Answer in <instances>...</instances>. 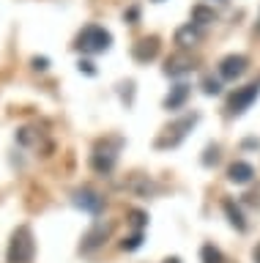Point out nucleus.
<instances>
[{
	"instance_id": "f257e3e1",
	"label": "nucleus",
	"mask_w": 260,
	"mask_h": 263,
	"mask_svg": "<svg viewBox=\"0 0 260 263\" xmlns=\"http://www.w3.org/2000/svg\"><path fill=\"white\" fill-rule=\"evenodd\" d=\"M79 52L85 55H99V52H107L112 47V33L104 30L102 25H85L77 36V44H74Z\"/></svg>"
},
{
	"instance_id": "f03ea898",
	"label": "nucleus",
	"mask_w": 260,
	"mask_h": 263,
	"mask_svg": "<svg viewBox=\"0 0 260 263\" xmlns=\"http://www.w3.org/2000/svg\"><path fill=\"white\" fill-rule=\"evenodd\" d=\"M33 255H36L33 233H30L28 225H19L9 244V263H33Z\"/></svg>"
},
{
	"instance_id": "7ed1b4c3",
	"label": "nucleus",
	"mask_w": 260,
	"mask_h": 263,
	"mask_svg": "<svg viewBox=\"0 0 260 263\" xmlns=\"http://www.w3.org/2000/svg\"><path fill=\"white\" fill-rule=\"evenodd\" d=\"M197 121H200V115L192 112V115H184V118H178L175 123H170V126L165 129V135L156 140V148H175V145H181L184 137L189 135L192 126H194Z\"/></svg>"
},
{
	"instance_id": "20e7f679",
	"label": "nucleus",
	"mask_w": 260,
	"mask_h": 263,
	"mask_svg": "<svg viewBox=\"0 0 260 263\" xmlns=\"http://www.w3.org/2000/svg\"><path fill=\"white\" fill-rule=\"evenodd\" d=\"M121 145H124V140H104V143H99L91 154V167L96 173H110L118 162Z\"/></svg>"
},
{
	"instance_id": "39448f33",
	"label": "nucleus",
	"mask_w": 260,
	"mask_h": 263,
	"mask_svg": "<svg viewBox=\"0 0 260 263\" xmlns=\"http://www.w3.org/2000/svg\"><path fill=\"white\" fill-rule=\"evenodd\" d=\"M112 233V222L110 219H96L91 230L83 236V241H79V252H93V250H99V247L110 238Z\"/></svg>"
},
{
	"instance_id": "423d86ee",
	"label": "nucleus",
	"mask_w": 260,
	"mask_h": 263,
	"mask_svg": "<svg viewBox=\"0 0 260 263\" xmlns=\"http://www.w3.org/2000/svg\"><path fill=\"white\" fill-rule=\"evenodd\" d=\"M257 96H260V82H249V85L238 88V90H235V93L230 96V102H227V112H230V115L247 112Z\"/></svg>"
},
{
	"instance_id": "0eeeda50",
	"label": "nucleus",
	"mask_w": 260,
	"mask_h": 263,
	"mask_svg": "<svg viewBox=\"0 0 260 263\" xmlns=\"http://www.w3.org/2000/svg\"><path fill=\"white\" fill-rule=\"evenodd\" d=\"M247 69H249L247 55H227L219 61V77L222 80H238V77H244Z\"/></svg>"
},
{
	"instance_id": "6e6552de",
	"label": "nucleus",
	"mask_w": 260,
	"mask_h": 263,
	"mask_svg": "<svg viewBox=\"0 0 260 263\" xmlns=\"http://www.w3.org/2000/svg\"><path fill=\"white\" fill-rule=\"evenodd\" d=\"M162 71H165L167 77H186V74L194 71V61H192V55H186V52H175L165 61V69Z\"/></svg>"
},
{
	"instance_id": "1a4fd4ad",
	"label": "nucleus",
	"mask_w": 260,
	"mask_h": 263,
	"mask_svg": "<svg viewBox=\"0 0 260 263\" xmlns=\"http://www.w3.org/2000/svg\"><path fill=\"white\" fill-rule=\"evenodd\" d=\"M74 205H77V209H83V211H88V214H99L104 209V197L99 192H93V189L83 186V189H77V192H74Z\"/></svg>"
},
{
	"instance_id": "9d476101",
	"label": "nucleus",
	"mask_w": 260,
	"mask_h": 263,
	"mask_svg": "<svg viewBox=\"0 0 260 263\" xmlns=\"http://www.w3.org/2000/svg\"><path fill=\"white\" fill-rule=\"evenodd\" d=\"M132 55L137 63H148L159 55V39L156 36H148V39H140L137 44L132 47Z\"/></svg>"
},
{
	"instance_id": "9b49d317",
	"label": "nucleus",
	"mask_w": 260,
	"mask_h": 263,
	"mask_svg": "<svg viewBox=\"0 0 260 263\" xmlns=\"http://www.w3.org/2000/svg\"><path fill=\"white\" fill-rule=\"evenodd\" d=\"M189 93H192V88L186 85V82H178V85H173L170 88V93L165 96V110H170V112H175V110H181V107L186 104V99H189Z\"/></svg>"
},
{
	"instance_id": "f8f14e48",
	"label": "nucleus",
	"mask_w": 260,
	"mask_h": 263,
	"mask_svg": "<svg viewBox=\"0 0 260 263\" xmlns=\"http://www.w3.org/2000/svg\"><path fill=\"white\" fill-rule=\"evenodd\" d=\"M200 39H203V30L197 28V25H192V22H186V25H181V28L175 30V44L184 47V49L197 47Z\"/></svg>"
},
{
	"instance_id": "ddd939ff",
	"label": "nucleus",
	"mask_w": 260,
	"mask_h": 263,
	"mask_svg": "<svg viewBox=\"0 0 260 263\" xmlns=\"http://www.w3.org/2000/svg\"><path fill=\"white\" fill-rule=\"evenodd\" d=\"M252 178H255V167H252L249 162H233L230 167H227V181H230V184L244 186V184H249Z\"/></svg>"
},
{
	"instance_id": "4468645a",
	"label": "nucleus",
	"mask_w": 260,
	"mask_h": 263,
	"mask_svg": "<svg viewBox=\"0 0 260 263\" xmlns=\"http://www.w3.org/2000/svg\"><path fill=\"white\" fill-rule=\"evenodd\" d=\"M216 22V11L206 3H197L192 6V25H197V28H206V25H214Z\"/></svg>"
},
{
	"instance_id": "2eb2a0df",
	"label": "nucleus",
	"mask_w": 260,
	"mask_h": 263,
	"mask_svg": "<svg viewBox=\"0 0 260 263\" xmlns=\"http://www.w3.org/2000/svg\"><path fill=\"white\" fill-rule=\"evenodd\" d=\"M222 209H225V214H227V222H230V225L238 230V233H244V230H247V219H244V214H241L238 205H235L230 197H227V200H222Z\"/></svg>"
},
{
	"instance_id": "dca6fc26",
	"label": "nucleus",
	"mask_w": 260,
	"mask_h": 263,
	"mask_svg": "<svg viewBox=\"0 0 260 263\" xmlns=\"http://www.w3.org/2000/svg\"><path fill=\"white\" fill-rule=\"evenodd\" d=\"M200 258H203V263H225L222 250H219V247H214V244H203Z\"/></svg>"
},
{
	"instance_id": "f3484780",
	"label": "nucleus",
	"mask_w": 260,
	"mask_h": 263,
	"mask_svg": "<svg viewBox=\"0 0 260 263\" xmlns=\"http://www.w3.org/2000/svg\"><path fill=\"white\" fill-rule=\"evenodd\" d=\"M143 238H145L143 230H134V233L129 236V238H124V241H121V250H124V252H134V250H140Z\"/></svg>"
},
{
	"instance_id": "a211bd4d",
	"label": "nucleus",
	"mask_w": 260,
	"mask_h": 263,
	"mask_svg": "<svg viewBox=\"0 0 260 263\" xmlns=\"http://www.w3.org/2000/svg\"><path fill=\"white\" fill-rule=\"evenodd\" d=\"M203 93H206V96H219V93H222V82L214 80V77H206V80H203Z\"/></svg>"
},
{
	"instance_id": "6ab92c4d",
	"label": "nucleus",
	"mask_w": 260,
	"mask_h": 263,
	"mask_svg": "<svg viewBox=\"0 0 260 263\" xmlns=\"http://www.w3.org/2000/svg\"><path fill=\"white\" fill-rule=\"evenodd\" d=\"M219 162V145H208L206 151H203V164L206 167H211V164Z\"/></svg>"
},
{
	"instance_id": "aec40b11",
	"label": "nucleus",
	"mask_w": 260,
	"mask_h": 263,
	"mask_svg": "<svg viewBox=\"0 0 260 263\" xmlns=\"http://www.w3.org/2000/svg\"><path fill=\"white\" fill-rule=\"evenodd\" d=\"M17 140H19L22 145H30V143H36V140H38V135H36L33 129H28V126H25V129H19V132H17Z\"/></svg>"
},
{
	"instance_id": "412c9836",
	"label": "nucleus",
	"mask_w": 260,
	"mask_h": 263,
	"mask_svg": "<svg viewBox=\"0 0 260 263\" xmlns=\"http://www.w3.org/2000/svg\"><path fill=\"white\" fill-rule=\"evenodd\" d=\"M129 222H132V225H134L137 230H143V228H145V222H148V217H145L143 211L132 209V211H129Z\"/></svg>"
},
{
	"instance_id": "4be33fe9",
	"label": "nucleus",
	"mask_w": 260,
	"mask_h": 263,
	"mask_svg": "<svg viewBox=\"0 0 260 263\" xmlns=\"http://www.w3.org/2000/svg\"><path fill=\"white\" fill-rule=\"evenodd\" d=\"M121 99H124L126 104H132V102H134V82H132V80L121 85Z\"/></svg>"
},
{
	"instance_id": "5701e85b",
	"label": "nucleus",
	"mask_w": 260,
	"mask_h": 263,
	"mask_svg": "<svg viewBox=\"0 0 260 263\" xmlns=\"http://www.w3.org/2000/svg\"><path fill=\"white\" fill-rule=\"evenodd\" d=\"M77 69L83 71V74H88V77H96V66H93L91 61H79V63H77Z\"/></svg>"
},
{
	"instance_id": "b1692460",
	"label": "nucleus",
	"mask_w": 260,
	"mask_h": 263,
	"mask_svg": "<svg viewBox=\"0 0 260 263\" xmlns=\"http://www.w3.org/2000/svg\"><path fill=\"white\" fill-rule=\"evenodd\" d=\"M30 63H33L36 71H47V69H50V58H33Z\"/></svg>"
},
{
	"instance_id": "393cba45",
	"label": "nucleus",
	"mask_w": 260,
	"mask_h": 263,
	"mask_svg": "<svg viewBox=\"0 0 260 263\" xmlns=\"http://www.w3.org/2000/svg\"><path fill=\"white\" fill-rule=\"evenodd\" d=\"M137 16H140V8H137V6H132V8H129V11L124 14V20L134 25V22H137Z\"/></svg>"
},
{
	"instance_id": "a878e982",
	"label": "nucleus",
	"mask_w": 260,
	"mask_h": 263,
	"mask_svg": "<svg viewBox=\"0 0 260 263\" xmlns=\"http://www.w3.org/2000/svg\"><path fill=\"white\" fill-rule=\"evenodd\" d=\"M252 260L260 263V241H257V247H255V252H252Z\"/></svg>"
},
{
	"instance_id": "bb28decb",
	"label": "nucleus",
	"mask_w": 260,
	"mask_h": 263,
	"mask_svg": "<svg viewBox=\"0 0 260 263\" xmlns=\"http://www.w3.org/2000/svg\"><path fill=\"white\" fill-rule=\"evenodd\" d=\"M165 263H181V258H167Z\"/></svg>"
},
{
	"instance_id": "cd10ccee",
	"label": "nucleus",
	"mask_w": 260,
	"mask_h": 263,
	"mask_svg": "<svg viewBox=\"0 0 260 263\" xmlns=\"http://www.w3.org/2000/svg\"><path fill=\"white\" fill-rule=\"evenodd\" d=\"M153 3H162V0H153Z\"/></svg>"
},
{
	"instance_id": "c85d7f7f",
	"label": "nucleus",
	"mask_w": 260,
	"mask_h": 263,
	"mask_svg": "<svg viewBox=\"0 0 260 263\" xmlns=\"http://www.w3.org/2000/svg\"><path fill=\"white\" fill-rule=\"evenodd\" d=\"M257 30H260V25H257Z\"/></svg>"
},
{
	"instance_id": "c756f323",
	"label": "nucleus",
	"mask_w": 260,
	"mask_h": 263,
	"mask_svg": "<svg viewBox=\"0 0 260 263\" xmlns=\"http://www.w3.org/2000/svg\"><path fill=\"white\" fill-rule=\"evenodd\" d=\"M222 3H225V0H222Z\"/></svg>"
}]
</instances>
